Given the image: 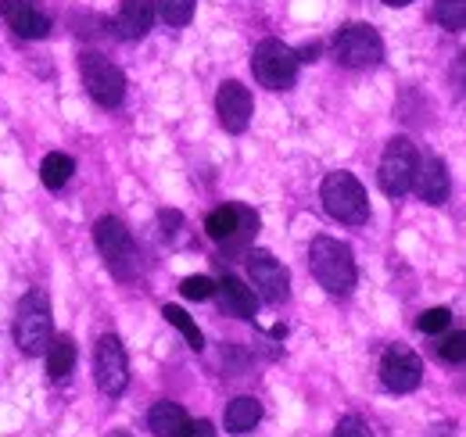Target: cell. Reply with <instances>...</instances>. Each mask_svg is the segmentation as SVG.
I'll use <instances>...</instances> for the list:
<instances>
[{"mask_svg": "<svg viewBox=\"0 0 466 437\" xmlns=\"http://www.w3.org/2000/svg\"><path fill=\"white\" fill-rule=\"evenodd\" d=\"M452 323V312L449 309H427L420 320H416V327L423 330V333H445Z\"/></svg>", "mask_w": 466, "mask_h": 437, "instance_id": "4316f807", "label": "cell"}, {"mask_svg": "<svg viewBox=\"0 0 466 437\" xmlns=\"http://www.w3.org/2000/svg\"><path fill=\"white\" fill-rule=\"evenodd\" d=\"M179 437H216V427L208 420H198V423H187V431Z\"/></svg>", "mask_w": 466, "mask_h": 437, "instance_id": "f1b7e54d", "label": "cell"}, {"mask_svg": "<svg viewBox=\"0 0 466 437\" xmlns=\"http://www.w3.org/2000/svg\"><path fill=\"white\" fill-rule=\"evenodd\" d=\"M94 381L112 398H118L129 383V359H126V348L116 333H105L94 348Z\"/></svg>", "mask_w": 466, "mask_h": 437, "instance_id": "9c48e42d", "label": "cell"}, {"mask_svg": "<svg viewBox=\"0 0 466 437\" xmlns=\"http://www.w3.org/2000/svg\"><path fill=\"white\" fill-rule=\"evenodd\" d=\"M258 420H262V405L251 398V394H240V398H233L230 405H227V416H223V423H227V431L230 434H251L255 427H258Z\"/></svg>", "mask_w": 466, "mask_h": 437, "instance_id": "ac0fdd59", "label": "cell"}, {"mask_svg": "<svg viewBox=\"0 0 466 437\" xmlns=\"http://www.w3.org/2000/svg\"><path fill=\"white\" fill-rule=\"evenodd\" d=\"M248 276H251L255 290H258L269 305L288 301V294H291V273L284 269V262H280L273 251H251V255H248Z\"/></svg>", "mask_w": 466, "mask_h": 437, "instance_id": "30bf717a", "label": "cell"}, {"mask_svg": "<svg viewBox=\"0 0 466 437\" xmlns=\"http://www.w3.org/2000/svg\"><path fill=\"white\" fill-rule=\"evenodd\" d=\"M72 172H76V162H72L68 155H61V151H51V155L40 162V179H44V187H51V190H61V187L72 179Z\"/></svg>", "mask_w": 466, "mask_h": 437, "instance_id": "ffe728a7", "label": "cell"}, {"mask_svg": "<svg viewBox=\"0 0 466 437\" xmlns=\"http://www.w3.org/2000/svg\"><path fill=\"white\" fill-rule=\"evenodd\" d=\"M251 72L266 90H288L298 76V51H291L284 40H262L251 55Z\"/></svg>", "mask_w": 466, "mask_h": 437, "instance_id": "5b68a950", "label": "cell"}, {"mask_svg": "<svg viewBox=\"0 0 466 437\" xmlns=\"http://www.w3.org/2000/svg\"><path fill=\"white\" fill-rule=\"evenodd\" d=\"M237 205H223V208H216V212H208L205 218V233L212 237V240H219V244H227L233 233H237Z\"/></svg>", "mask_w": 466, "mask_h": 437, "instance_id": "44dd1931", "label": "cell"}, {"mask_svg": "<svg viewBox=\"0 0 466 437\" xmlns=\"http://www.w3.org/2000/svg\"><path fill=\"white\" fill-rule=\"evenodd\" d=\"M384 4H391V7H406L409 0H384Z\"/></svg>", "mask_w": 466, "mask_h": 437, "instance_id": "4dcf8cb0", "label": "cell"}, {"mask_svg": "<svg viewBox=\"0 0 466 437\" xmlns=\"http://www.w3.org/2000/svg\"><path fill=\"white\" fill-rule=\"evenodd\" d=\"M15 344L25 351V355H44L47 344H51V333H55V316H51V298L44 290H25L15 305Z\"/></svg>", "mask_w": 466, "mask_h": 437, "instance_id": "7a4b0ae2", "label": "cell"}, {"mask_svg": "<svg viewBox=\"0 0 466 437\" xmlns=\"http://www.w3.org/2000/svg\"><path fill=\"white\" fill-rule=\"evenodd\" d=\"M155 11L169 22V25H187L194 18V0H158Z\"/></svg>", "mask_w": 466, "mask_h": 437, "instance_id": "cb8c5ba5", "label": "cell"}, {"mask_svg": "<svg viewBox=\"0 0 466 437\" xmlns=\"http://www.w3.org/2000/svg\"><path fill=\"white\" fill-rule=\"evenodd\" d=\"M334 437H373V434H370V427H366L362 416H345V420L334 427Z\"/></svg>", "mask_w": 466, "mask_h": 437, "instance_id": "83f0119b", "label": "cell"}, {"mask_svg": "<svg viewBox=\"0 0 466 437\" xmlns=\"http://www.w3.org/2000/svg\"><path fill=\"white\" fill-rule=\"evenodd\" d=\"M412 190L423 205H445L449 201V190H452V179H449V168L441 158H423L416 165V179H412Z\"/></svg>", "mask_w": 466, "mask_h": 437, "instance_id": "5bb4252c", "label": "cell"}, {"mask_svg": "<svg viewBox=\"0 0 466 437\" xmlns=\"http://www.w3.org/2000/svg\"><path fill=\"white\" fill-rule=\"evenodd\" d=\"M319 201H323L327 216L345 222V226H362L370 218V198L351 172H330L319 187Z\"/></svg>", "mask_w": 466, "mask_h": 437, "instance_id": "3957f363", "label": "cell"}, {"mask_svg": "<svg viewBox=\"0 0 466 437\" xmlns=\"http://www.w3.org/2000/svg\"><path fill=\"white\" fill-rule=\"evenodd\" d=\"M316 55H319V47H316V44H312V47H305V51H301V55H298V61H316Z\"/></svg>", "mask_w": 466, "mask_h": 437, "instance_id": "f546056e", "label": "cell"}, {"mask_svg": "<svg viewBox=\"0 0 466 437\" xmlns=\"http://www.w3.org/2000/svg\"><path fill=\"white\" fill-rule=\"evenodd\" d=\"M155 0H122V7H118V36L122 40H140V36H147V29L155 25Z\"/></svg>", "mask_w": 466, "mask_h": 437, "instance_id": "9a60e30c", "label": "cell"}, {"mask_svg": "<svg viewBox=\"0 0 466 437\" xmlns=\"http://www.w3.org/2000/svg\"><path fill=\"white\" fill-rule=\"evenodd\" d=\"M434 22L449 33H463L466 29V0H438L434 4Z\"/></svg>", "mask_w": 466, "mask_h": 437, "instance_id": "7402d4cb", "label": "cell"}, {"mask_svg": "<svg viewBox=\"0 0 466 437\" xmlns=\"http://www.w3.org/2000/svg\"><path fill=\"white\" fill-rule=\"evenodd\" d=\"M108 437H129V434H126V431H112Z\"/></svg>", "mask_w": 466, "mask_h": 437, "instance_id": "1f68e13d", "label": "cell"}, {"mask_svg": "<svg viewBox=\"0 0 466 437\" xmlns=\"http://www.w3.org/2000/svg\"><path fill=\"white\" fill-rule=\"evenodd\" d=\"M76 366V340L72 337H55L47 344V373L51 381H65Z\"/></svg>", "mask_w": 466, "mask_h": 437, "instance_id": "d6986e66", "label": "cell"}, {"mask_svg": "<svg viewBox=\"0 0 466 437\" xmlns=\"http://www.w3.org/2000/svg\"><path fill=\"white\" fill-rule=\"evenodd\" d=\"M179 294H183L187 301H208V298L216 294V283H212L208 276H187V279L179 283Z\"/></svg>", "mask_w": 466, "mask_h": 437, "instance_id": "d4e9b609", "label": "cell"}, {"mask_svg": "<svg viewBox=\"0 0 466 437\" xmlns=\"http://www.w3.org/2000/svg\"><path fill=\"white\" fill-rule=\"evenodd\" d=\"M416 165H420V155L412 147L409 137H395L388 140L384 155H380V168H377V179H380V190L388 198H402L412 190V179H416Z\"/></svg>", "mask_w": 466, "mask_h": 437, "instance_id": "8992f818", "label": "cell"}, {"mask_svg": "<svg viewBox=\"0 0 466 437\" xmlns=\"http://www.w3.org/2000/svg\"><path fill=\"white\" fill-rule=\"evenodd\" d=\"M216 111H219V122L227 133H244L248 122H251V111H255V101L248 94V86H240L237 79L223 83L219 94H216Z\"/></svg>", "mask_w": 466, "mask_h": 437, "instance_id": "7c38bea8", "label": "cell"}, {"mask_svg": "<svg viewBox=\"0 0 466 437\" xmlns=\"http://www.w3.org/2000/svg\"><path fill=\"white\" fill-rule=\"evenodd\" d=\"M4 22L15 29V36L22 40H44L51 33V18L33 4V0H0Z\"/></svg>", "mask_w": 466, "mask_h": 437, "instance_id": "4fadbf2b", "label": "cell"}, {"mask_svg": "<svg viewBox=\"0 0 466 437\" xmlns=\"http://www.w3.org/2000/svg\"><path fill=\"white\" fill-rule=\"evenodd\" d=\"M309 266H312V276L319 279V287L327 294H338L345 298L351 294L355 279H359V269H355V259H351V248L334 240V237H316L312 248H309Z\"/></svg>", "mask_w": 466, "mask_h": 437, "instance_id": "6da1fadb", "label": "cell"}, {"mask_svg": "<svg viewBox=\"0 0 466 437\" xmlns=\"http://www.w3.org/2000/svg\"><path fill=\"white\" fill-rule=\"evenodd\" d=\"M216 294H219L223 312H230V316H237V320H255V312H258V298H255V290L244 287L237 276H227L223 283H216Z\"/></svg>", "mask_w": 466, "mask_h": 437, "instance_id": "2e32d148", "label": "cell"}, {"mask_svg": "<svg viewBox=\"0 0 466 437\" xmlns=\"http://www.w3.org/2000/svg\"><path fill=\"white\" fill-rule=\"evenodd\" d=\"M187 423L190 420H187L183 405H176V401H155L147 412V427L155 437H179L187 431Z\"/></svg>", "mask_w": 466, "mask_h": 437, "instance_id": "e0dca14e", "label": "cell"}, {"mask_svg": "<svg viewBox=\"0 0 466 437\" xmlns=\"http://www.w3.org/2000/svg\"><path fill=\"white\" fill-rule=\"evenodd\" d=\"M420 381H423V362H420V355L402 348V344H391V348L384 351V359H380V383H384L388 391H395V394H409V391L420 387Z\"/></svg>", "mask_w": 466, "mask_h": 437, "instance_id": "8fae6325", "label": "cell"}, {"mask_svg": "<svg viewBox=\"0 0 466 437\" xmlns=\"http://www.w3.org/2000/svg\"><path fill=\"white\" fill-rule=\"evenodd\" d=\"M79 72H83L86 94H90L101 108H118V105H122V97H126V76H122L118 65H112L105 55H83Z\"/></svg>", "mask_w": 466, "mask_h": 437, "instance_id": "ba28073f", "label": "cell"}, {"mask_svg": "<svg viewBox=\"0 0 466 437\" xmlns=\"http://www.w3.org/2000/svg\"><path fill=\"white\" fill-rule=\"evenodd\" d=\"M94 244H97L105 266L112 269L116 279H133V276H137V269H140L137 244H133L129 229H126L116 216L97 218V226H94Z\"/></svg>", "mask_w": 466, "mask_h": 437, "instance_id": "277c9868", "label": "cell"}, {"mask_svg": "<svg viewBox=\"0 0 466 437\" xmlns=\"http://www.w3.org/2000/svg\"><path fill=\"white\" fill-rule=\"evenodd\" d=\"M334 57L345 68H373V65L384 61V40H380V33L373 25L351 22L334 40Z\"/></svg>", "mask_w": 466, "mask_h": 437, "instance_id": "52a82bcc", "label": "cell"}, {"mask_svg": "<svg viewBox=\"0 0 466 437\" xmlns=\"http://www.w3.org/2000/svg\"><path fill=\"white\" fill-rule=\"evenodd\" d=\"M438 355H441L445 362H466V333L463 330L445 333V337L438 340Z\"/></svg>", "mask_w": 466, "mask_h": 437, "instance_id": "484cf974", "label": "cell"}, {"mask_svg": "<svg viewBox=\"0 0 466 437\" xmlns=\"http://www.w3.org/2000/svg\"><path fill=\"white\" fill-rule=\"evenodd\" d=\"M162 316H166V323H173V327L187 337V344H190L194 351H201V348H205V337H201L198 323H194V320H190V316H187L179 305H166V309H162Z\"/></svg>", "mask_w": 466, "mask_h": 437, "instance_id": "603a6c76", "label": "cell"}]
</instances>
